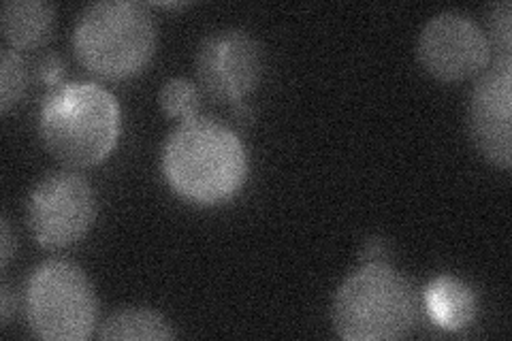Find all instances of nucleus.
Here are the masks:
<instances>
[{"instance_id": "nucleus-1", "label": "nucleus", "mask_w": 512, "mask_h": 341, "mask_svg": "<svg viewBox=\"0 0 512 341\" xmlns=\"http://www.w3.org/2000/svg\"><path fill=\"white\" fill-rule=\"evenodd\" d=\"M167 184L182 199L214 205L242 190L248 175V154L235 131L210 118L182 122L163 150Z\"/></svg>"}, {"instance_id": "nucleus-2", "label": "nucleus", "mask_w": 512, "mask_h": 341, "mask_svg": "<svg viewBox=\"0 0 512 341\" xmlns=\"http://www.w3.org/2000/svg\"><path fill=\"white\" fill-rule=\"evenodd\" d=\"M116 96L92 81L58 84L45 94L39 135L60 165L84 169L103 162L120 137Z\"/></svg>"}, {"instance_id": "nucleus-3", "label": "nucleus", "mask_w": 512, "mask_h": 341, "mask_svg": "<svg viewBox=\"0 0 512 341\" xmlns=\"http://www.w3.org/2000/svg\"><path fill=\"white\" fill-rule=\"evenodd\" d=\"M77 60L107 79L133 77L156 50V24L146 5L101 0L82 11L73 30Z\"/></svg>"}, {"instance_id": "nucleus-4", "label": "nucleus", "mask_w": 512, "mask_h": 341, "mask_svg": "<svg viewBox=\"0 0 512 341\" xmlns=\"http://www.w3.org/2000/svg\"><path fill=\"white\" fill-rule=\"evenodd\" d=\"M331 316L346 341L402 339L416 320L412 288L387 263H365L340 284Z\"/></svg>"}, {"instance_id": "nucleus-5", "label": "nucleus", "mask_w": 512, "mask_h": 341, "mask_svg": "<svg viewBox=\"0 0 512 341\" xmlns=\"http://www.w3.org/2000/svg\"><path fill=\"white\" fill-rule=\"evenodd\" d=\"M96 295L84 269L69 261L39 265L26 284V318L47 341H82L96 327Z\"/></svg>"}, {"instance_id": "nucleus-6", "label": "nucleus", "mask_w": 512, "mask_h": 341, "mask_svg": "<svg viewBox=\"0 0 512 341\" xmlns=\"http://www.w3.org/2000/svg\"><path fill=\"white\" fill-rule=\"evenodd\" d=\"M96 218V197L84 175L58 171L45 175L26 201L28 229L41 248L60 250L84 239Z\"/></svg>"}, {"instance_id": "nucleus-7", "label": "nucleus", "mask_w": 512, "mask_h": 341, "mask_svg": "<svg viewBox=\"0 0 512 341\" xmlns=\"http://www.w3.org/2000/svg\"><path fill=\"white\" fill-rule=\"evenodd\" d=\"M421 67L446 84L478 77L491 64V47L466 13L444 11L431 18L416 41Z\"/></svg>"}, {"instance_id": "nucleus-8", "label": "nucleus", "mask_w": 512, "mask_h": 341, "mask_svg": "<svg viewBox=\"0 0 512 341\" xmlns=\"http://www.w3.org/2000/svg\"><path fill=\"white\" fill-rule=\"evenodd\" d=\"M197 77L203 90L231 103H239L259 88L265 71L261 43L246 30H218L207 35L197 50Z\"/></svg>"}, {"instance_id": "nucleus-9", "label": "nucleus", "mask_w": 512, "mask_h": 341, "mask_svg": "<svg viewBox=\"0 0 512 341\" xmlns=\"http://www.w3.org/2000/svg\"><path fill=\"white\" fill-rule=\"evenodd\" d=\"M512 58H495L478 75L468 107V131L474 148L491 165H512Z\"/></svg>"}, {"instance_id": "nucleus-10", "label": "nucleus", "mask_w": 512, "mask_h": 341, "mask_svg": "<svg viewBox=\"0 0 512 341\" xmlns=\"http://www.w3.org/2000/svg\"><path fill=\"white\" fill-rule=\"evenodd\" d=\"M0 28L11 50H37L54 35L56 7L43 0H7L0 11Z\"/></svg>"}, {"instance_id": "nucleus-11", "label": "nucleus", "mask_w": 512, "mask_h": 341, "mask_svg": "<svg viewBox=\"0 0 512 341\" xmlns=\"http://www.w3.org/2000/svg\"><path fill=\"white\" fill-rule=\"evenodd\" d=\"M427 314L444 331H461L476 318V295L468 284L440 275L425 290Z\"/></svg>"}, {"instance_id": "nucleus-12", "label": "nucleus", "mask_w": 512, "mask_h": 341, "mask_svg": "<svg viewBox=\"0 0 512 341\" xmlns=\"http://www.w3.org/2000/svg\"><path fill=\"white\" fill-rule=\"evenodd\" d=\"M175 331L171 322L154 310L146 307H126L111 314L99 331V339L105 341H167L173 339Z\"/></svg>"}, {"instance_id": "nucleus-13", "label": "nucleus", "mask_w": 512, "mask_h": 341, "mask_svg": "<svg viewBox=\"0 0 512 341\" xmlns=\"http://www.w3.org/2000/svg\"><path fill=\"white\" fill-rule=\"evenodd\" d=\"M28 88V67L20 52L7 50L0 52V111L7 113L18 105Z\"/></svg>"}, {"instance_id": "nucleus-14", "label": "nucleus", "mask_w": 512, "mask_h": 341, "mask_svg": "<svg viewBox=\"0 0 512 341\" xmlns=\"http://www.w3.org/2000/svg\"><path fill=\"white\" fill-rule=\"evenodd\" d=\"M158 103L169 118H182L186 122L197 118V111L201 107V94L192 81L175 77L165 81L163 88H160Z\"/></svg>"}, {"instance_id": "nucleus-15", "label": "nucleus", "mask_w": 512, "mask_h": 341, "mask_svg": "<svg viewBox=\"0 0 512 341\" xmlns=\"http://www.w3.org/2000/svg\"><path fill=\"white\" fill-rule=\"evenodd\" d=\"M483 32L495 58H512V5L508 0L487 9V26Z\"/></svg>"}, {"instance_id": "nucleus-16", "label": "nucleus", "mask_w": 512, "mask_h": 341, "mask_svg": "<svg viewBox=\"0 0 512 341\" xmlns=\"http://www.w3.org/2000/svg\"><path fill=\"white\" fill-rule=\"evenodd\" d=\"M64 73V64L56 54H47L41 62H39V77L43 84H47L50 88L60 84V77Z\"/></svg>"}, {"instance_id": "nucleus-17", "label": "nucleus", "mask_w": 512, "mask_h": 341, "mask_svg": "<svg viewBox=\"0 0 512 341\" xmlns=\"http://www.w3.org/2000/svg\"><path fill=\"white\" fill-rule=\"evenodd\" d=\"M0 229H3L0 231V267H3V271H7L13 256V235H11V226L7 218H3V222H0Z\"/></svg>"}, {"instance_id": "nucleus-18", "label": "nucleus", "mask_w": 512, "mask_h": 341, "mask_svg": "<svg viewBox=\"0 0 512 341\" xmlns=\"http://www.w3.org/2000/svg\"><path fill=\"white\" fill-rule=\"evenodd\" d=\"M384 254H387V250H384V243H382V239L376 237V239L367 241V246L361 252V258L367 263H382L380 256H384Z\"/></svg>"}, {"instance_id": "nucleus-19", "label": "nucleus", "mask_w": 512, "mask_h": 341, "mask_svg": "<svg viewBox=\"0 0 512 341\" xmlns=\"http://www.w3.org/2000/svg\"><path fill=\"white\" fill-rule=\"evenodd\" d=\"M13 307H15L13 292H11L9 284L5 282L3 288H0V320H3V324L9 322V318L13 314Z\"/></svg>"}]
</instances>
